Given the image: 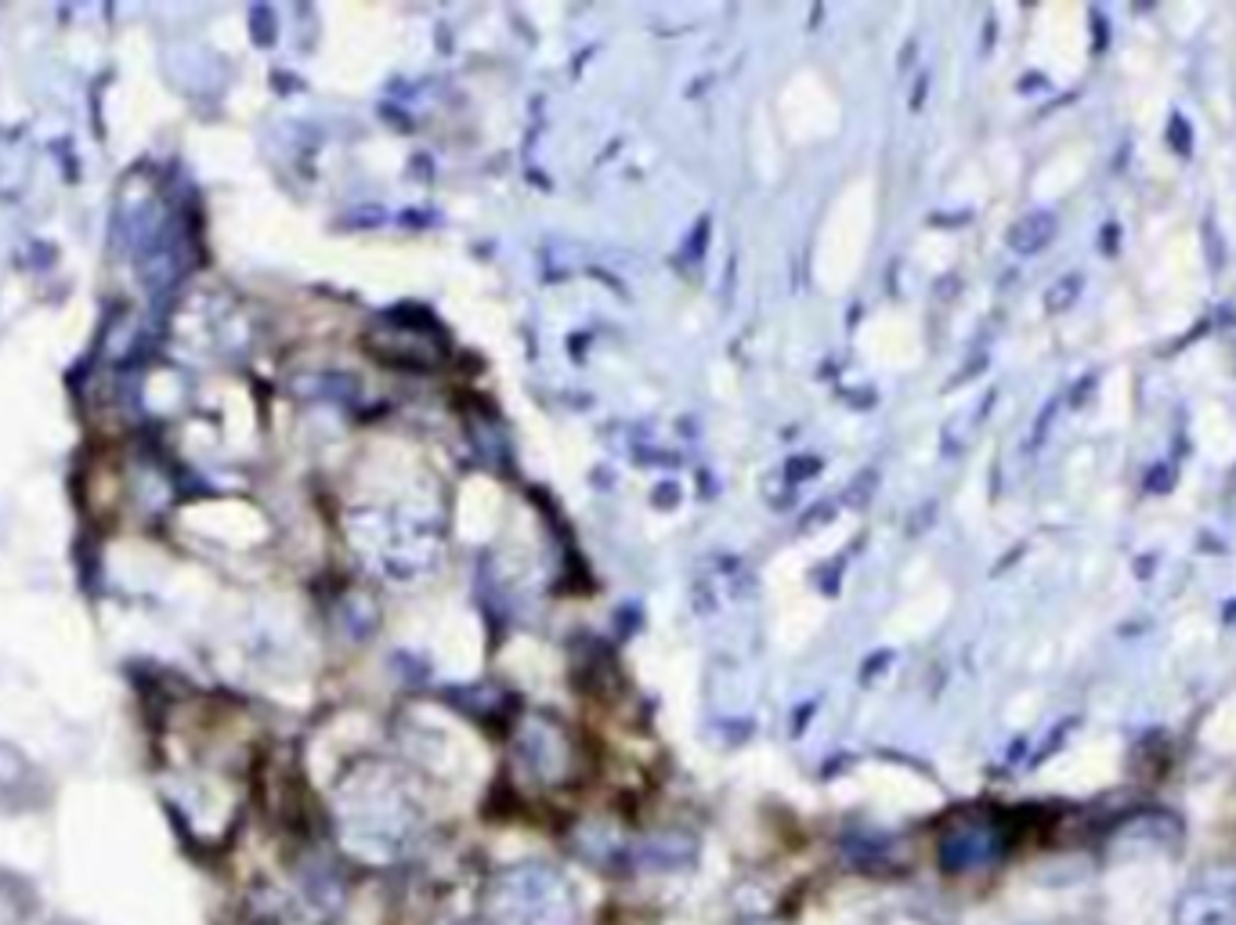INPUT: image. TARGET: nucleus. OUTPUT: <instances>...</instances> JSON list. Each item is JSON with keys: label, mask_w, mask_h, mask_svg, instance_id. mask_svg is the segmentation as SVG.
<instances>
[{"label": "nucleus", "mask_w": 1236, "mask_h": 925, "mask_svg": "<svg viewBox=\"0 0 1236 925\" xmlns=\"http://www.w3.org/2000/svg\"><path fill=\"white\" fill-rule=\"evenodd\" d=\"M496 911L510 925H575V918H579L572 889L543 868H521L506 875L496 897Z\"/></svg>", "instance_id": "obj_1"}, {"label": "nucleus", "mask_w": 1236, "mask_h": 925, "mask_svg": "<svg viewBox=\"0 0 1236 925\" xmlns=\"http://www.w3.org/2000/svg\"><path fill=\"white\" fill-rule=\"evenodd\" d=\"M1009 846V835L991 821H965L958 828H951L940 839V864L951 875L962 871H980L991 868V864L1002 860V853Z\"/></svg>", "instance_id": "obj_2"}, {"label": "nucleus", "mask_w": 1236, "mask_h": 925, "mask_svg": "<svg viewBox=\"0 0 1236 925\" xmlns=\"http://www.w3.org/2000/svg\"><path fill=\"white\" fill-rule=\"evenodd\" d=\"M1175 925H1236V886L1200 882L1175 904Z\"/></svg>", "instance_id": "obj_3"}]
</instances>
